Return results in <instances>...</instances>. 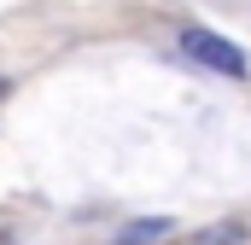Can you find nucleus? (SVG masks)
Here are the masks:
<instances>
[{
    "mask_svg": "<svg viewBox=\"0 0 251 245\" xmlns=\"http://www.w3.org/2000/svg\"><path fill=\"white\" fill-rule=\"evenodd\" d=\"M0 94H6V82H0Z\"/></svg>",
    "mask_w": 251,
    "mask_h": 245,
    "instance_id": "4",
    "label": "nucleus"
},
{
    "mask_svg": "<svg viewBox=\"0 0 251 245\" xmlns=\"http://www.w3.org/2000/svg\"><path fill=\"white\" fill-rule=\"evenodd\" d=\"M176 228H170V216H146V222H128V228H117V245H158L170 240Z\"/></svg>",
    "mask_w": 251,
    "mask_h": 245,
    "instance_id": "2",
    "label": "nucleus"
},
{
    "mask_svg": "<svg viewBox=\"0 0 251 245\" xmlns=\"http://www.w3.org/2000/svg\"><path fill=\"white\" fill-rule=\"evenodd\" d=\"M181 53L199 59L204 70H216V76H246V53L234 41H222L216 29H181Z\"/></svg>",
    "mask_w": 251,
    "mask_h": 245,
    "instance_id": "1",
    "label": "nucleus"
},
{
    "mask_svg": "<svg viewBox=\"0 0 251 245\" xmlns=\"http://www.w3.org/2000/svg\"><path fill=\"white\" fill-rule=\"evenodd\" d=\"M199 245H240V228H216V234H199Z\"/></svg>",
    "mask_w": 251,
    "mask_h": 245,
    "instance_id": "3",
    "label": "nucleus"
}]
</instances>
